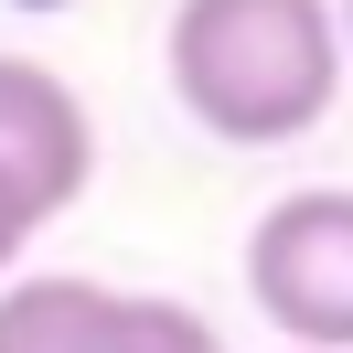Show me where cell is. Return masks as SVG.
<instances>
[{
	"mask_svg": "<svg viewBox=\"0 0 353 353\" xmlns=\"http://www.w3.org/2000/svg\"><path fill=\"white\" fill-rule=\"evenodd\" d=\"M161 65L203 139L279 150L310 139L343 97V22L332 0H172Z\"/></svg>",
	"mask_w": 353,
	"mask_h": 353,
	"instance_id": "obj_1",
	"label": "cell"
},
{
	"mask_svg": "<svg viewBox=\"0 0 353 353\" xmlns=\"http://www.w3.org/2000/svg\"><path fill=\"white\" fill-rule=\"evenodd\" d=\"M246 300L289 353H353V193L300 182L246 225Z\"/></svg>",
	"mask_w": 353,
	"mask_h": 353,
	"instance_id": "obj_2",
	"label": "cell"
},
{
	"mask_svg": "<svg viewBox=\"0 0 353 353\" xmlns=\"http://www.w3.org/2000/svg\"><path fill=\"white\" fill-rule=\"evenodd\" d=\"M0 353H225V332L108 279H0Z\"/></svg>",
	"mask_w": 353,
	"mask_h": 353,
	"instance_id": "obj_3",
	"label": "cell"
},
{
	"mask_svg": "<svg viewBox=\"0 0 353 353\" xmlns=\"http://www.w3.org/2000/svg\"><path fill=\"white\" fill-rule=\"evenodd\" d=\"M0 182H11L43 225L97 182V118H86V97H75L54 65H32V54H0Z\"/></svg>",
	"mask_w": 353,
	"mask_h": 353,
	"instance_id": "obj_4",
	"label": "cell"
},
{
	"mask_svg": "<svg viewBox=\"0 0 353 353\" xmlns=\"http://www.w3.org/2000/svg\"><path fill=\"white\" fill-rule=\"evenodd\" d=\"M43 236V214H32L22 193H11V182H0V279H11V268H22V246Z\"/></svg>",
	"mask_w": 353,
	"mask_h": 353,
	"instance_id": "obj_5",
	"label": "cell"
},
{
	"mask_svg": "<svg viewBox=\"0 0 353 353\" xmlns=\"http://www.w3.org/2000/svg\"><path fill=\"white\" fill-rule=\"evenodd\" d=\"M332 22H343V54H353V0H332Z\"/></svg>",
	"mask_w": 353,
	"mask_h": 353,
	"instance_id": "obj_6",
	"label": "cell"
}]
</instances>
